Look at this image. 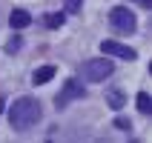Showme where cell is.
I'll return each instance as SVG.
<instances>
[{
  "instance_id": "6da1fadb",
  "label": "cell",
  "mask_w": 152,
  "mask_h": 143,
  "mask_svg": "<svg viewBox=\"0 0 152 143\" xmlns=\"http://www.w3.org/2000/svg\"><path fill=\"white\" fill-rule=\"evenodd\" d=\"M40 118H43V109L34 97H17L9 109V123L15 132H29Z\"/></svg>"
},
{
  "instance_id": "7a4b0ae2",
  "label": "cell",
  "mask_w": 152,
  "mask_h": 143,
  "mask_svg": "<svg viewBox=\"0 0 152 143\" xmlns=\"http://www.w3.org/2000/svg\"><path fill=\"white\" fill-rule=\"evenodd\" d=\"M112 72H115V63L106 60V57H101V60H86L83 66H80V75H83L86 83H103Z\"/></svg>"
},
{
  "instance_id": "3957f363",
  "label": "cell",
  "mask_w": 152,
  "mask_h": 143,
  "mask_svg": "<svg viewBox=\"0 0 152 143\" xmlns=\"http://www.w3.org/2000/svg\"><path fill=\"white\" fill-rule=\"evenodd\" d=\"M109 23H112V29L121 32V34H132L138 29L135 15H132L126 6H115V9H112V12H109Z\"/></svg>"
},
{
  "instance_id": "277c9868",
  "label": "cell",
  "mask_w": 152,
  "mask_h": 143,
  "mask_svg": "<svg viewBox=\"0 0 152 143\" xmlns=\"http://www.w3.org/2000/svg\"><path fill=\"white\" fill-rule=\"evenodd\" d=\"M83 94H86V89L77 83V80H66V83H63V89H60V94L55 97V106H58V109H66L72 100H80Z\"/></svg>"
},
{
  "instance_id": "5b68a950",
  "label": "cell",
  "mask_w": 152,
  "mask_h": 143,
  "mask_svg": "<svg viewBox=\"0 0 152 143\" xmlns=\"http://www.w3.org/2000/svg\"><path fill=\"white\" fill-rule=\"evenodd\" d=\"M101 52L103 54H112V57H121V60H135L138 57L135 49H129V46H124V43H115V40H103Z\"/></svg>"
},
{
  "instance_id": "8992f818",
  "label": "cell",
  "mask_w": 152,
  "mask_h": 143,
  "mask_svg": "<svg viewBox=\"0 0 152 143\" xmlns=\"http://www.w3.org/2000/svg\"><path fill=\"white\" fill-rule=\"evenodd\" d=\"M9 23H12V29H26V26L32 23V15H29L26 9H12V15H9Z\"/></svg>"
},
{
  "instance_id": "52a82bcc",
  "label": "cell",
  "mask_w": 152,
  "mask_h": 143,
  "mask_svg": "<svg viewBox=\"0 0 152 143\" xmlns=\"http://www.w3.org/2000/svg\"><path fill=\"white\" fill-rule=\"evenodd\" d=\"M106 103H109L112 112H118V109L126 106V97H124V92H118V89H109V92H106Z\"/></svg>"
},
{
  "instance_id": "ba28073f",
  "label": "cell",
  "mask_w": 152,
  "mask_h": 143,
  "mask_svg": "<svg viewBox=\"0 0 152 143\" xmlns=\"http://www.w3.org/2000/svg\"><path fill=\"white\" fill-rule=\"evenodd\" d=\"M52 77H55V66H40V69L32 75V83H34V86H43V83H49Z\"/></svg>"
},
{
  "instance_id": "9c48e42d",
  "label": "cell",
  "mask_w": 152,
  "mask_h": 143,
  "mask_svg": "<svg viewBox=\"0 0 152 143\" xmlns=\"http://www.w3.org/2000/svg\"><path fill=\"white\" fill-rule=\"evenodd\" d=\"M63 20H66V15H63V12H49V15L43 17V23L49 26V29H60V26H63Z\"/></svg>"
},
{
  "instance_id": "30bf717a",
  "label": "cell",
  "mask_w": 152,
  "mask_h": 143,
  "mask_svg": "<svg viewBox=\"0 0 152 143\" xmlns=\"http://www.w3.org/2000/svg\"><path fill=\"white\" fill-rule=\"evenodd\" d=\"M138 112H141V115H149V112H152V97H149V94H146V92H141V94H138Z\"/></svg>"
},
{
  "instance_id": "8fae6325",
  "label": "cell",
  "mask_w": 152,
  "mask_h": 143,
  "mask_svg": "<svg viewBox=\"0 0 152 143\" xmlns=\"http://www.w3.org/2000/svg\"><path fill=\"white\" fill-rule=\"evenodd\" d=\"M115 129H121V132H129V129H132V120H129V118H121V115H118V118H115Z\"/></svg>"
},
{
  "instance_id": "7c38bea8",
  "label": "cell",
  "mask_w": 152,
  "mask_h": 143,
  "mask_svg": "<svg viewBox=\"0 0 152 143\" xmlns=\"http://www.w3.org/2000/svg\"><path fill=\"white\" fill-rule=\"evenodd\" d=\"M83 6V0H66V15H77Z\"/></svg>"
},
{
  "instance_id": "4fadbf2b",
  "label": "cell",
  "mask_w": 152,
  "mask_h": 143,
  "mask_svg": "<svg viewBox=\"0 0 152 143\" xmlns=\"http://www.w3.org/2000/svg\"><path fill=\"white\" fill-rule=\"evenodd\" d=\"M20 43H23L20 37H15V40H9V43H6V52H9V54H12V52H17V49H20Z\"/></svg>"
},
{
  "instance_id": "5bb4252c",
  "label": "cell",
  "mask_w": 152,
  "mask_h": 143,
  "mask_svg": "<svg viewBox=\"0 0 152 143\" xmlns=\"http://www.w3.org/2000/svg\"><path fill=\"white\" fill-rule=\"evenodd\" d=\"M138 6H144V9H152V0H135Z\"/></svg>"
}]
</instances>
